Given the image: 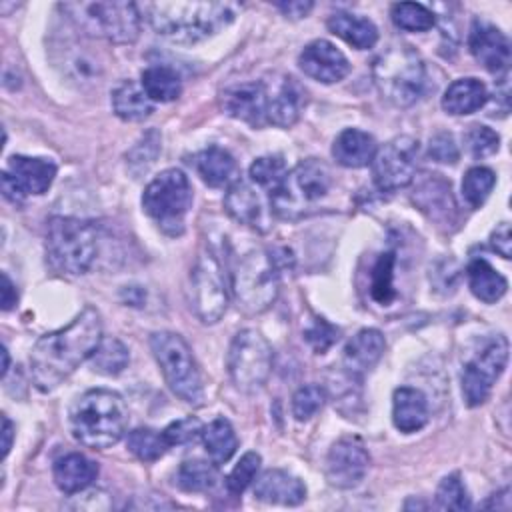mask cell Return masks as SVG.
<instances>
[{"label":"cell","mask_w":512,"mask_h":512,"mask_svg":"<svg viewBox=\"0 0 512 512\" xmlns=\"http://www.w3.org/2000/svg\"><path fill=\"white\" fill-rule=\"evenodd\" d=\"M102 340V320L96 308L86 306L68 326L40 336L30 352V374L38 390L60 386Z\"/></svg>","instance_id":"obj_1"},{"label":"cell","mask_w":512,"mask_h":512,"mask_svg":"<svg viewBox=\"0 0 512 512\" xmlns=\"http://www.w3.org/2000/svg\"><path fill=\"white\" fill-rule=\"evenodd\" d=\"M154 32L176 44H196L226 28L236 12L234 2L160 0L144 6Z\"/></svg>","instance_id":"obj_2"},{"label":"cell","mask_w":512,"mask_h":512,"mask_svg":"<svg viewBox=\"0 0 512 512\" xmlns=\"http://www.w3.org/2000/svg\"><path fill=\"white\" fill-rule=\"evenodd\" d=\"M128 428L124 398L108 388H92L80 394L70 408L72 436L88 448L104 450L122 440Z\"/></svg>","instance_id":"obj_3"},{"label":"cell","mask_w":512,"mask_h":512,"mask_svg":"<svg viewBox=\"0 0 512 512\" xmlns=\"http://www.w3.org/2000/svg\"><path fill=\"white\" fill-rule=\"evenodd\" d=\"M98 252V228L90 220L54 216L46 228V260L66 276L86 274Z\"/></svg>","instance_id":"obj_4"},{"label":"cell","mask_w":512,"mask_h":512,"mask_svg":"<svg viewBox=\"0 0 512 512\" xmlns=\"http://www.w3.org/2000/svg\"><path fill=\"white\" fill-rule=\"evenodd\" d=\"M330 188V168L316 158H308L284 174L280 184L270 192V206L276 216L298 220L308 216L328 196Z\"/></svg>","instance_id":"obj_5"},{"label":"cell","mask_w":512,"mask_h":512,"mask_svg":"<svg viewBox=\"0 0 512 512\" xmlns=\"http://www.w3.org/2000/svg\"><path fill=\"white\" fill-rule=\"evenodd\" d=\"M372 76L382 98L400 108L418 102L426 88L424 62L408 44H394L386 48L374 60Z\"/></svg>","instance_id":"obj_6"},{"label":"cell","mask_w":512,"mask_h":512,"mask_svg":"<svg viewBox=\"0 0 512 512\" xmlns=\"http://www.w3.org/2000/svg\"><path fill=\"white\" fill-rule=\"evenodd\" d=\"M60 10L80 32L94 38L130 44L140 34V10L132 2H66Z\"/></svg>","instance_id":"obj_7"},{"label":"cell","mask_w":512,"mask_h":512,"mask_svg":"<svg viewBox=\"0 0 512 512\" xmlns=\"http://www.w3.org/2000/svg\"><path fill=\"white\" fill-rule=\"evenodd\" d=\"M150 350L168 388L186 404L200 406L204 384L188 342L176 332L160 330L150 336Z\"/></svg>","instance_id":"obj_8"},{"label":"cell","mask_w":512,"mask_h":512,"mask_svg":"<svg viewBox=\"0 0 512 512\" xmlns=\"http://www.w3.org/2000/svg\"><path fill=\"white\" fill-rule=\"evenodd\" d=\"M276 258L268 250H252L242 256L232 276V296L244 314L266 312L278 296Z\"/></svg>","instance_id":"obj_9"},{"label":"cell","mask_w":512,"mask_h":512,"mask_svg":"<svg viewBox=\"0 0 512 512\" xmlns=\"http://www.w3.org/2000/svg\"><path fill=\"white\" fill-rule=\"evenodd\" d=\"M142 206L166 234H180L184 230V216L192 206V186L188 176L178 168L160 172L144 188Z\"/></svg>","instance_id":"obj_10"},{"label":"cell","mask_w":512,"mask_h":512,"mask_svg":"<svg viewBox=\"0 0 512 512\" xmlns=\"http://www.w3.org/2000/svg\"><path fill=\"white\" fill-rule=\"evenodd\" d=\"M272 360V346L258 330H240L232 338L226 356L232 384L244 394L258 392L272 372Z\"/></svg>","instance_id":"obj_11"},{"label":"cell","mask_w":512,"mask_h":512,"mask_svg":"<svg viewBox=\"0 0 512 512\" xmlns=\"http://www.w3.org/2000/svg\"><path fill=\"white\" fill-rule=\"evenodd\" d=\"M190 308L204 324H216L228 308V284L218 256L204 248L190 272Z\"/></svg>","instance_id":"obj_12"},{"label":"cell","mask_w":512,"mask_h":512,"mask_svg":"<svg viewBox=\"0 0 512 512\" xmlns=\"http://www.w3.org/2000/svg\"><path fill=\"white\" fill-rule=\"evenodd\" d=\"M420 144L412 136H396L376 150L372 160L374 184L382 192H394L408 186L416 176Z\"/></svg>","instance_id":"obj_13"},{"label":"cell","mask_w":512,"mask_h":512,"mask_svg":"<svg viewBox=\"0 0 512 512\" xmlns=\"http://www.w3.org/2000/svg\"><path fill=\"white\" fill-rule=\"evenodd\" d=\"M508 362V340L496 334L462 370V396L468 406H480L488 400L494 382Z\"/></svg>","instance_id":"obj_14"},{"label":"cell","mask_w":512,"mask_h":512,"mask_svg":"<svg viewBox=\"0 0 512 512\" xmlns=\"http://www.w3.org/2000/svg\"><path fill=\"white\" fill-rule=\"evenodd\" d=\"M370 456L356 436H344L332 444L326 456V480L330 486L350 490L358 486L368 472Z\"/></svg>","instance_id":"obj_15"},{"label":"cell","mask_w":512,"mask_h":512,"mask_svg":"<svg viewBox=\"0 0 512 512\" xmlns=\"http://www.w3.org/2000/svg\"><path fill=\"white\" fill-rule=\"evenodd\" d=\"M266 90V120L268 124L290 128L298 122L306 106V90L298 80L284 74H274L262 80Z\"/></svg>","instance_id":"obj_16"},{"label":"cell","mask_w":512,"mask_h":512,"mask_svg":"<svg viewBox=\"0 0 512 512\" xmlns=\"http://www.w3.org/2000/svg\"><path fill=\"white\" fill-rule=\"evenodd\" d=\"M468 50L478 64H482L492 74H502L510 64V42L506 34L488 24L474 20L468 34Z\"/></svg>","instance_id":"obj_17"},{"label":"cell","mask_w":512,"mask_h":512,"mask_svg":"<svg viewBox=\"0 0 512 512\" xmlns=\"http://www.w3.org/2000/svg\"><path fill=\"white\" fill-rule=\"evenodd\" d=\"M222 110L242 120L254 128H262L268 124L266 120V90L262 82H242L222 90L220 94Z\"/></svg>","instance_id":"obj_18"},{"label":"cell","mask_w":512,"mask_h":512,"mask_svg":"<svg viewBox=\"0 0 512 512\" xmlns=\"http://www.w3.org/2000/svg\"><path fill=\"white\" fill-rule=\"evenodd\" d=\"M298 66L306 76L322 84H334L350 72L348 58L328 40H314L304 46L298 56Z\"/></svg>","instance_id":"obj_19"},{"label":"cell","mask_w":512,"mask_h":512,"mask_svg":"<svg viewBox=\"0 0 512 512\" xmlns=\"http://www.w3.org/2000/svg\"><path fill=\"white\" fill-rule=\"evenodd\" d=\"M418 208L428 214L430 220L438 224H452L456 214V204L450 192V184L438 174H426L424 180L416 184L412 194Z\"/></svg>","instance_id":"obj_20"},{"label":"cell","mask_w":512,"mask_h":512,"mask_svg":"<svg viewBox=\"0 0 512 512\" xmlns=\"http://www.w3.org/2000/svg\"><path fill=\"white\" fill-rule=\"evenodd\" d=\"M386 348V340L380 330L364 328L348 340L342 354V364L348 374L364 376L376 366Z\"/></svg>","instance_id":"obj_21"},{"label":"cell","mask_w":512,"mask_h":512,"mask_svg":"<svg viewBox=\"0 0 512 512\" xmlns=\"http://www.w3.org/2000/svg\"><path fill=\"white\" fill-rule=\"evenodd\" d=\"M254 496L268 504L296 506L306 498V486L294 474L272 468L266 470L254 484Z\"/></svg>","instance_id":"obj_22"},{"label":"cell","mask_w":512,"mask_h":512,"mask_svg":"<svg viewBox=\"0 0 512 512\" xmlns=\"http://www.w3.org/2000/svg\"><path fill=\"white\" fill-rule=\"evenodd\" d=\"M6 172L14 178L18 190L28 194H44L56 176V164L48 158L32 156H10Z\"/></svg>","instance_id":"obj_23"},{"label":"cell","mask_w":512,"mask_h":512,"mask_svg":"<svg viewBox=\"0 0 512 512\" xmlns=\"http://www.w3.org/2000/svg\"><path fill=\"white\" fill-rule=\"evenodd\" d=\"M194 168L198 176L212 188H230L240 174L234 156L220 146L200 150L194 156Z\"/></svg>","instance_id":"obj_24"},{"label":"cell","mask_w":512,"mask_h":512,"mask_svg":"<svg viewBox=\"0 0 512 512\" xmlns=\"http://www.w3.org/2000/svg\"><path fill=\"white\" fill-rule=\"evenodd\" d=\"M52 476L56 486L64 494L84 492L98 476V466L90 458L78 452H70L54 462Z\"/></svg>","instance_id":"obj_25"},{"label":"cell","mask_w":512,"mask_h":512,"mask_svg":"<svg viewBox=\"0 0 512 512\" xmlns=\"http://www.w3.org/2000/svg\"><path fill=\"white\" fill-rule=\"evenodd\" d=\"M392 422L404 434H412L424 428L428 422L426 396L416 388H396L392 396Z\"/></svg>","instance_id":"obj_26"},{"label":"cell","mask_w":512,"mask_h":512,"mask_svg":"<svg viewBox=\"0 0 512 512\" xmlns=\"http://www.w3.org/2000/svg\"><path fill=\"white\" fill-rule=\"evenodd\" d=\"M374 154H376L374 136L358 128L342 130L332 144L334 160L346 168H362L374 160Z\"/></svg>","instance_id":"obj_27"},{"label":"cell","mask_w":512,"mask_h":512,"mask_svg":"<svg viewBox=\"0 0 512 512\" xmlns=\"http://www.w3.org/2000/svg\"><path fill=\"white\" fill-rule=\"evenodd\" d=\"M224 208L236 222L264 230V206L250 184L236 180L224 196Z\"/></svg>","instance_id":"obj_28"},{"label":"cell","mask_w":512,"mask_h":512,"mask_svg":"<svg viewBox=\"0 0 512 512\" xmlns=\"http://www.w3.org/2000/svg\"><path fill=\"white\" fill-rule=\"evenodd\" d=\"M328 30L348 42L350 46L358 50H368L378 42V28L374 26L372 20L350 14V12H334L328 22Z\"/></svg>","instance_id":"obj_29"},{"label":"cell","mask_w":512,"mask_h":512,"mask_svg":"<svg viewBox=\"0 0 512 512\" xmlns=\"http://www.w3.org/2000/svg\"><path fill=\"white\" fill-rule=\"evenodd\" d=\"M486 102H488V90L478 78L454 80L442 96V108L454 116L472 114L480 110Z\"/></svg>","instance_id":"obj_30"},{"label":"cell","mask_w":512,"mask_h":512,"mask_svg":"<svg viewBox=\"0 0 512 512\" xmlns=\"http://www.w3.org/2000/svg\"><path fill=\"white\" fill-rule=\"evenodd\" d=\"M112 108L114 114L126 122H140L154 112V102L144 92L142 84L126 80L112 92Z\"/></svg>","instance_id":"obj_31"},{"label":"cell","mask_w":512,"mask_h":512,"mask_svg":"<svg viewBox=\"0 0 512 512\" xmlns=\"http://www.w3.org/2000/svg\"><path fill=\"white\" fill-rule=\"evenodd\" d=\"M466 272H468V286L478 300L492 304L506 294V288H508L506 278L494 266H490L484 258H474L468 264Z\"/></svg>","instance_id":"obj_32"},{"label":"cell","mask_w":512,"mask_h":512,"mask_svg":"<svg viewBox=\"0 0 512 512\" xmlns=\"http://www.w3.org/2000/svg\"><path fill=\"white\" fill-rule=\"evenodd\" d=\"M140 84L152 102H172L182 94L178 72L162 64L148 66L140 76Z\"/></svg>","instance_id":"obj_33"},{"label":"cell","mask_w":512,"mask_h":512,"mask_svg":"<svg viewBox=\"0 0 512 512\" xmlns=\"http://www.w3.org/2000/svg\"><path fill=\"white\" fill-rule=\"evenodd\" d=\"M202 442L204 448L210 456V460L218 466L228 462L236 448H238V438L232 428V424L226 418H216L208 426L202 428Z\"/></svg>","instance_id":"obj_34"},{"label":"cell","mask_w":512,"mask_h":512,"mask_svg":"<svg viewBox=\"0 0 512 512\" xmlns=\"http://www.w3.org/2000/svg\"><path fill=\"white\" fill-rule=\"evenodd\" d=\"M90 358H92L94 372L104 374V376H116L128 366L130 354L122 340L110 336V338L100 340L98 348L94 350V354Z\"/></svg>","instance_id":"obj_35"},{"label":"cell","mask_w":512,"mask_h":512,"mask_svg":"<svg viewBox=\"0 0 512 512\" xmlns=\"http://www.w3.org/2000/svg\"><path fill=\"white\" fill-rule=\"evenodd\" d=\"M218 480L216 464L206 460H186L176 470V484L184 492H206L214 488Z\"/></svg>","instance_id":"obj_36"},{"label":"cell","mask_w":512,"mask_h":512,"mask_svg":"<svg viewBox=\"0 0 512 512\" xmlns=\"http://www.w3.org/2000/svg\"><path fill=\"white\" fill-rule=\"evenodd\" d=\"M128 450L142 462H154L170 448L164 434L152 428H136L126 436Z\"/></svg>","instance_id":"obj_37"},{"label":"cell","mask_w":512,"mask_h":512,"mask_svg":"<svg viewBox=\"0 0 512 512\" xmlns=\"http://www.w3.org/2000/svg\"><path fill=\"white\" fill-rule=\"evenodd\" d=\"M392 22L406 32H426L434 26V12L418 2H398L390 10Z\"/></svg>","instance_id":"obj_38"},{"label":"cell","mask_w":512,"mask_h":512,"mask_svg":"<svg viewBox=\"0 0 512 512\" xmlns=\"http://www.w3.org/2000/svg\"><path fill=\"white\" fill-rule=\"evenodd\" d=\"M496 184V174L486 166H474L464 174L462 196L470 208H480Z\"/></svg>","instance_id":"obj_39"},{"label":"cell","mask_w":512,"mask_h":512,"mask_svg":"<svg viewBox=\"0 0 512 512\" xmlns=\"http://www.w3.org/2000/svg\"><path fill=\"white\" fill-rule=\"evenodd\" d=\"M370 296L378 304H390L396 296L394 290V254L384 252L378 256L370 276Z\"/></svg>","instance_id":"obj_40"},{"label":"cell","mask_w":512,"mask_h":512,"mask_svg":"<svg viewBox=\"0 0 512 512\" xmlns=\"http://www.w3.org/2000/svg\"><path fill=\"white\" fill-rule=\"evenodd\" d=\"M160 142H162L160 134L152 128L128 150L126 166L134 174V178L144 174L156 162V158L160 154Z\"/></svg>","instance_id":"obj_41"},{"label":"cell","mask_w":512,"mask_h":512,"mask_svg":"<svg viewBox=\"0 0 512 512\" xmlns=\"http://www.w3.org/2000/svg\"><path fill=\"white\" fill-rule=\"evenodd\" d=\"M286 164L282 160V156H260L252 162L250 166V180L260 186V188H268L270 192L280 184V180L286 174Z\"/></svg>","instance_id":"obj_42"},{"label":"cell","mask_w":512,"mask_h":512,"mask_svg":"<svg viewBox=\"0 0 512 512\" xmlns=\"http://www.w3.org/2000/svg\"><path fill=\"white\" fill-rule=\"evenodd\" d=\"M436 506L440 510H468L470 496L458 474L444 476L436 490Z\"/></svg>","instance_id":"obj_43"},{"label":"cell","mask_w":512,"mask_h":512,"mask_svg":"<svg viewBox=\"0 0 512 512\" xmlns=\"http://www.w3.org/2000/svg\"><path fill=\"white\" fill-rule=\"evenodd\" d=\"M326 402V390L320 384H308L292 396V414L298 422L310 420Z\"/></svg>","instance_id":"obj_44"},{"label":"cell","mask_w":512,"mask_h":512,"mask_svg":"<svg viewBox=\"0 0 512 512\" xmlns=\"http://www.w3.org/2000/svg\"><path fill=\"white\" fill-rule=\"evenodd\" d=\"M260 454L256 452H246L240 462L232 468V472L226 478V488L232 496H240L256 478L260 470Z\"/></svg>","instance_id":"obj_45"},{"label":"cell","mask_w":512,"mask_h":512,"mask_svg":"<svg viewBox=\"0 0 512 512\" xmlns=\"http://www.w3.org/2000/svg\"><path fill=\"white\" fill-rule=\"evenodd\" d=\"M464 144H466L468 152L474 158H486V156H492L498 150L500 136L492 128H488V126L474 124L464 134Z\"/></svg>","instance_id":"obj_46"},{"label":"cell","mask_w":512,"mask_h":512,"mask_svg":"<svg viewBox=\"0 0 512 512\" xmlns=\"http://www.w3.org/2000/svg\"><path fill=\"white\" fill-rule=\"evenodd\" d=\"M340 338V330L324 318H314L312 324L304 330V340L316 354H324Z\"/></svg>","instance_id":"obj_47"},{"label":"cell","mask_w":512,"mask_h":512,"mask_svg":"<svg viewBox=\"0 0 512 512\" xmlns=\"http://www.w3.org/2000/svg\"><path fill=\"white\" fill-rule=\"evenodd\" d=\"M202 422L198 418H182V420H176L172 424H168L162 434L168 442V446H182V444H188L192 440H196L198 436H202Z\"/></svg>","instance_id":"obj_48"},{"label":"cell","mask_w":512,"mask_h":512,"mask_svg":"<svg viewBox=\"0 0 512 512\" xmlns=\"http://www.w3.org/2000/svg\"><path fill=\"white\" fill-rule=\"evenodd\" d=\"M428 154L432 160L442 162V164H454L460 156L458 146L454 142V136L450 132H436L430 138V146H428Z\"/></svg>","instance_id":"obj_49"},{"label":"cell","mask_w":512,"mask_h":512,"mask_svg":"<svg viewBox=\"0 0 512 512\" xmlns=\"http://www.w3.org/2000/svg\"><path fill=\"white\" fill-rule=\"evenodd\" d=\"M490 246H492L494 252H498L506 260L512 256V236H510V224L508 222H500L496 226V230H492Z\"/></svg>","instance_id":"obj_50"},{"label":"cell","mask_w":512,"mask_h":512,"mask_svg":"<svg viewBox=\"0 0 512 512\" xmlns=\"http://www.w3.org/2000/svg\"><path fill=\"white\" fill-rule=\"evenodd\" d=\"M312 2L308 0H288V2H276V8L286 16V18H292V20H298V18H304L308 16V12L312 10Z\"/></svg>","instance_id":"obj_51"},{"label":"cell","mask_w":512,"mask_h":512,"mask_svg":"<svg viewBox=\"0 0 512 512\" xmlns=\"http://www.w3.org/2000/svg\"><path fill=\"white\" fill-rule=\"evenodd\" d=\"M120 298L126 306H134L140 308L146 302V290L142 286H124L120 290Z\"/></svg>","instance_id":"obj_52"},{"label":"cell","mask_w":512,"mask_h":512,"mask_svg":"<svg viewBox=\"0 0 512 512\" xmlns=\"http://www.w3.org/2000/svg\"><path fill=\"white\" fill-rule=\"evenodd\" d=\"M2 194H4L6 200H10V202H14V204H20V202L26 198V196L18 190L14 178H12L6 170L2 172Z\"/></svg>","instance_id":"obj_53"},{"label":"cell","mask_w":512,"mask_h":512,"mask_svg":"<svg viewBox=\"0 0 512 512\" xmlns=\"http://www.w3.org/2000/svg\"><path fill=\"white\" fill-rule=\"evenodd\" d=\"M18 302V292L12 284V280L8 278L6 272H2V310H12L14 304Z\"/></svg>","instance_id":"obj_54"},{"label":"cell","mask_w":512,"mask_h":512,"mask_svg":"<svg viewBox=\"0 0 512 512\" xmlns=\"http://www.w3.org/2000/svg\"><path fill=\"white\" fill-rule=\"evenodd\" d=\"M12 438H14V426L8 416H2V458L8 456L12 448Z\"/></svg>","instance_id":"obj_55"},{"label":"cell","mask_w":512,"mask_h":512,"mask_svg":"<svg viewBox=\"0 0 512 512\" xmlns=\"http://www.w3.org/2000/svg\"><path fill=\"white\" fill-rule=\"evenodd\" d=\"M8 364H10L8 350H6V346H2V376H6V372H8Z\"/></svg>","instance_id":"obj_56"}]
</instances>
